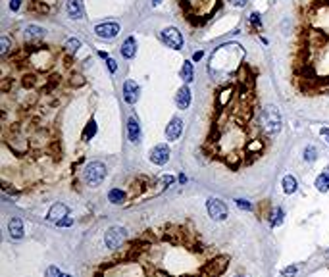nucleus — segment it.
Masks as SVG:
<instances>
[{"mask_svg":"<svg viewBox=\"0 0 329 277\" xmlns=\"http://www.w3.org/2000/svg\"><path fill=\"white\" fill-rule=\"evenodd\" d=\"M177 6L191 25L202 27L218 14L221 0H177Z\"/></svg>","mask_w":329,"mask_h":277,"instance_id":"39448f33","label":"nucleus"},{"mask_svg":"<svg viewBox=\"0 0 329 277\" xmlns=\"http://www.w3.org/2000/svg\"><path fill=\"white\" fill-rule=\"evenodd\" d=\"M304 160H306V162H314V160H316V148H314V147H308V148L304 150Z\"/></svg>","mask_w":329,"mask_h":277,"instance_id":"cd10ccee","label":"nucleus"},{"mask_svg":"<svg viewBox=\"0 0 329 277\" xmlns=\"http://www.w3.org/2000/svg\"><path fill=\"white\" fill-rule=\"evenodd\" d=\"M79 47H81V41H77V39H69V41L66 43V49H67L69 52H75V50H79Z\"/></svg>","mask_w":329,"mask_h":277,"instance_id":"bb28decb","label":"nucleus"},{"mask_svg":"<svg viewBox=\"0 0 329 277\" xmlns=\"http://www.w3.org/2000/svg\"><path fill=\"white\" fill-rule=\"evenodd\" d=\"M127 133H129V141H131V143H139V139H141V127H139V123H137L135 117H129V121H127Z\"/></svg>","mask_w":329,"mask_h":277,"instance_id":"a211bd4d","label":"nucleus"},{"mask_svg":"<svg viewBox=\"0 0 329 277\" xmlns=\"http://www.w3.org/2000/svg\"><path fill=\"white\" fill-rule=\"evenodd\" d=\"M25 35H27V43H37L45 37V29L39 27V25H29L25 29Z\"/></svg>","mask_w":329,"mask_h":277,"instance_id":"f3484780","label":"nucleus"},{"mask_svg":"<svg viewBox=\"0 0 329 277\" xmlns=\"http://www.w3.org/2000/svg\"><path fill=\"white\" fill-rule=\"evenodd\" d=\"M160 2H162V0H152V4H154V6H158Z\"/></svg>","mask_w":329,"mask_h":277,"instance_id":"ea45409f","label":"nucleus"},{"mask_svg":"<svg viewBox=\"0 0 329 277\" xmlns=\"http://www.w3.org/2000/svg\"><path fill=\"white\" fill-rule=\"evenodd\" d=\"M229 256L189 222L152 225L106 258L93 277H223Z\"/></svg>","mask_w":329,"mask_h":277,"instance_id":"7ed1b4c3","label":"nucleus"},{"mask_svg":"<svg viewBox=\"0 0 329 277\" xmlns=\"http://www.w3.org/2000/svg\"><path fill=\"white\" fill-rule=\"evenodd\" d=\"M237 206H239V208H243V210H248V208H250V204H248V202H245V200H241V198L237 200Z\"/></svg>","mask_w":329,"mask_h":277,"instance_id":"f704fd0d","label":"nucleus"},{"mask_svg":"<svg viewBox=\"0 0 329 277\" xmlns=\"http://www.w3.org/2000/svg\"><path fill=\"white\" fill-rule=\"evenodd\" d=\"M233 6H237V8H243L245 4H247V0H229Z\"/></svg>","mask_w":329,"mask_h":277,"instance_id":"c9c22d12","label":"nucleus"},{"mask_svg":"<svg viewBox=\"0 0 329 277\" xmlns=\"http://www.w3.org/2000/svg\"><path fill=\"white\" fill-rule=\"evenodd\" d=\"M108 65H110V71L114 73V71H115V62H114L112 58H108Z\"/></svg>","mask_w":329,"mask_h":277,"instance_id":"58836bf2","label":"nucleus"},{"mask_svg":"<svg viewBox=\"0 0 329 277\" xmlns=\"http://www.w3.org/2000/svg\"><path fill=\"white\" fill-rule=\"evenodd\" d=\"M181 131H183V121H181L179 117H173V119L167 123V127H165V137H167L169 141H177L179 135H181Z\"/></svg>","mask_w":329,"mask_h":277,"instance_id":"4468645a","label":"nucleus"},{"mask_svg":"<svg viewBox=\"0 0 329 277\" xmlns=\"http://www.w3.org/2000/svg\"><path fill=\"white\" fill-rule=\"evenodd\" d=\"M281 276H283V277H293V276H296V266H289V268H285V270L281 272Z\"/></svg>","mask_w":329,"mask_h":277,"instance_id":"c756f323","label":"nucleus"},{"mask_svg":"<svg viewBox=\"0 0 329 277\" xmlns=\"http://www.w3.org/2000/svg\"><path fill=\"white\" fill-rule=\"evenodd\" d=\"M237 277H243V276H237Z\"/></svg>","mask_w":329,"mask_h":277,"instance_id":"79ce46f5","label":"nucleus"},{"mask_svg":"<svg viewBox=\"0 0 329 277\" xmlns=\"http://www.w3.org/2000/svg\"><path fill=\"white\" fill-rule=\"evenodd\" d=\"M8 229H10V235H12V239H21V237H23V223H21V220H19V218H14V220H10Z\"/></svg>","mask_w":329,"mask_h":277,"instance_id":"aec40b11","label":"nucleus"},{"mask_svg":"<svg viewBox=\"0 0 329 277\" xmlns=\"http://www.w3.org/2000/svg\"><path fill=\"white\" fill-rule=\"evenodd\" d=\"M108 200L112 204H123L127 200V195L121 191V189H112L108 193Z\"/></svg>","mask_w":329,"mask_h":277,"instance_id":"5701e85b","label":"nucleus"},{"mask_svg":"<svg viewBox=\"0 0 329 277\" xmlns=\"http://www.w3.org/2000/svg\"><path fill=\"white\" fill-rule=\"evenodd\" d=\"M67 14H69L71 19H81L83 17L81 0H67Z\"/></svg>","mask_w":329,"mask_h":277,"instance_id":"6ab92c4d","label":"nucleus"},{"mask_svg":"<svg viewBox=\"0 0 329 277\" xmlns=\"http://www.w3.org/2000/svg\"><path fill=\"white\" fill-rule=\"evenodd\" d=\"M296 189H298L296 179H295L293 175H285V177H283V191H285L287 195H293V193H296Z\"/></svg>","mask_w":329,"mask_h":277,"instance_id":"4be33fe9","label":"nucleus"},{"mask_svg":"<svg viewBox=\"0 0 329 277\" xmlns=\"http://www.w3.org/2000/svg\"><path fill=\"white\" fill-rule=\"evenodd\" d=\"M283 222V210H281V208H279V210H277V212H275V218L274 220H272V225H279V223Z\"/></svg>","mask_w":329,"mask_h":277,"instance_id":"473e14b6","label":"nucleus"},{"mask_svg":"<svg viewBox=\"0 0 329 277\" xmlns=\"http://www.w3.org/2000/svg\"><path fill=\"white\" fill-rule=\"evenodd\" d=\"M243 58L229 67L212 56V65H218L225 77L219 79L214 91L208 131L202 141L204 158L231 171L256 164L268 152L272 141L262 125L256 69Z\"/></svg>","mask_w":329,"mask_h":277,"instance_id":"f03ea898","label":"nucleus"},{"mask_svg":"<svg viewBox=\"0 0 329 277\" xmlns=\"http://www.w3.org/2000/svg\"><path fill=\"white\" fill-rule=\"evenodd\" d=\"M85 85L67 49L43 41L25 43L2 62V145L25 167L21 191L47 183L64 160L62 115Z\"/></svg>","mask_w":329,"mask_h":277,"instance_id":"f257e3e1","label":"nucleus"},{"mask_svg":"<svg viewBox=\"0 0 329 277\" xmlns=\"http://www.w3.org/2000/svg\"><path fill=\"white\" fill-rule=\"evenodd\" d=\"M8 50H10V41H8V37H2V39H0V54L6 56Z\"/></svg>","mask_w":329,"mask_h":277,"instance_id":"c85d7f7f","label":"nucleus"},{"mask_svg":"<svg viewBox=\"0 0 329 277\" xmlns=\"http://www.w3.org/2000/svg\"><path fill=\"white\" fill-rule=\"evenodd\" d=\"M67 212H69V210H67V206H66V204H62V202H58V204H54V206L50 208V212H49V216H47V218H49V222L58 223L60 220H64V218L67 216Z\"/></svg>","mask_w":329,"mask_h":277,"instance_id":"2eb2a0df","label":"nucleus"},{"mask_svg":"<svg viewBox=\"0 0 329 277\" xmlns=\"http://www.w3.org/2000/svg\"><path fill=\"white\" fill-rule=\"evenodd\" d=\"M316 189H318L320 193H328L329 191V167L324 169V173L318 175V179H316Z\"/></svg>","mask_w":329,"mask_h":277,"instance_id":"412c9836","label":"nucleus"},{"mask_svg":"<svg viewBox=\"0 0 329 277\" xmlns=\"http://www.w3.org/2000/svg\"><path fill=\"white\" fill-rule=\"evenodd\" d=\"M58 225H60V227H67V225H71V220H69V218H64V220L58 222Z\"/></svg>","mask_w":329,"mask_h":277,"instance_id":"e433bc0d","label":"nucleus"},{"mask_svg":"<svg viewBox=\"0 0 329 277\" xmlns=\"http://www.w3.org/2000/svg\"><path fill=\"white\" fill-rule=\"evenodd\" d=\"M169 160V147L165 145H158L150 150V162L156 166H164L165 162Z\"/></svg>","mask_w":329,"mask_h":277,"instance_id":"9b49d317","label":"nucleus"},{"mask_svg":"<svg viewBox=\"0 0 329 277\" xmlns=\"http://www.w3.org/2000/svg\"><path fill=\"white\" fill-rule=\"evenodd\" d=\"M29 12H33V14H47L49 12V4H43L41 0H29Z\"/></svg>","mask_w":329,"mask_h":277,"instance_id":"393cba45","label":"nucleus"},{"mask_svg":"<svg viewBox=\"0 0 329 277\" xmlns=\"http://www.w3.org/2000/svg\"><path fill=\"white\" fill-rule=\"evenodd\" d=\"M62 277H71V276H67V274H64V276H62Z\"/></svg>","mask_w":329,"mask_h":277,"instance_id":"a19ab883","label":"nucleus"},{"mask_svg":"<svg viewBox=\"0 0 329 277\" xmlns=\"http://www.w3.org/2000/svg\"><path fill=\"white\" fill-rule=\"evenodd\" d=\"M135 50H137V47H135V39H133V37H129V39L123 43V47H121V54H123V58H133V56H135Z\"/></svg>","mask_w":329,"mask_h":277,"instance_id":"b1692460","label":"nucleus"},{"mask_svg":"<svg viewBox=\"0 0 329 277\" xmlns=\"http://www.w3.org/2000/svg\"><path fill=\"white\" fill-rule=\"evenodd\" d=\"M250 21H252V25H254L256 29H260V27H262V21H260V14H256V12H254V14L250 16Z\"/></svg>","mask_w":329,"mask_h":277,"instance_id":"2f4dec72","label":"nucleus"},{"mask_svg":"<svg viewBox=\"0 0 329 277\" xmlns=\"http://www.w3.org/2000/svg\"><path fill=\"white\" fill-rule=\"evenodd\" d=\"M162 41L169 49H175V50H179L183 47V35L175 27H165L162 31Z\"/></svg>","mask_w":329,"mask_h":277,"instance_id":"1a4fd4ad","label":"nucleus"},{"mask_svg":"<svg viewBox=\"0 0 329 277\" xmlns=\"http://www.w3.org/2000/svg\"><path fill=\"white\" fill-rule=\"evenodd\" d=\"M95 31H97V37H100V39H114V37H117V33H119V25L114 23V21H110V23L97 25Z\"/></svg>","mask_w":329,"mask_h":277,"instance_id":"f8f14e48","label":"nucleus"},{"mask_svg":"<svg viewBox=\"0 0 329 277\" xmlns=\"http://www.w3.org/2000/svg\"><path fill=\"white\" fill-rule=\"evenodd\" d=\"M83 177L91 187H99L106 177V166L102 162H93L83 169Z\"/></svg>","mask_w":329,"mask_h":277,"instance_id":"0eeeda50","label":"nucleus"},{"mask_svg":"<svg viewBox=\"0 0 329 277\" xmlns=\"http://www.w3.org/2000/svg\"><path fill=\"white\" fill-rule=\"evenodd\" d=\"M123 98L129 104H135L139 98V85L135 81H125L123 83Z\"/></svg>","mask_w":329,"mask_h":277,"instance_id":"ddd939ff","label":"nucleus"},{"mask_svg":"<svg viewBox=\"0 0 329 277\" xmlns=\"http://www.w3.org/2000/svg\"><path fill=\"white\" fill-rule=\"evenodd\" d=\"M206 208H208V214L212 216V220H216V222H223L227 218V206L218 198H210Z\"/></svg>","mask_w":329,"mask_h":277,"instance_id":"9d476101","label":"nucleus"},{"mask_svg":"<svg viewBox=\"0 0 329 277\" xmlns=\"http://www.w3.org/2000/svg\"><path fill=\"white\" fill-rule=\"evenodd\" d=\"M19 4H21V0H12V2H10V10L17 12V10H19Z\"/></svg>","mask_w":329,"mask_h":277,"instance_id":"72a5a7b5","label":"nucleus"},{"mask_svg":"<svg viewBox=\"0 0 329 277\" xmlns=\"http://www.w3.org/2000/svg\"><path fill=\"white\" fill-rule=\"evenodd\" d=\"M125 237H127V233H125L123 227H110L104 235V243H106L108 248H117V246H121Z\"/></svg>","mask_w":329,"mask_h":277,"instance_id":"6e6552de","label":"nucleus"},{"mask_svg":"<svg viewBox=\"0 0 329 277\" xmlns=\"http://www.w3.org/2000/svg\"><path fill=\"white\" fill-rule=\"evenodd\" d=\"M291 81L302 97H329V0H304L298 10Z\"/></svg>","mask_w":329,"mask_h":277,"instance_id":"20e7f679","label":"nucleus"},{"mask_svg":"<svg viewBox=\"0 0 329 277\" xmlns=\"http://www.w3.org/2000/svg\"><path fill=\"white\" fill-rule=\"evenodd\" d=\"M175 102L181 110H187L191 106V89L189 87H181L177 91V97H175Z\"/></svg>","mask_w":329,"mask_h":277,"instance_id":"dca6fc26","label":"nucleus"},{"mask_svg":"<svg viewBox=\"0 0 329 277\" xmlns=\"http://www.w3.org/2000/svg\"><path fill=\"white\" fill-rule=\"evenodd\" d=\"M320 133H322V137H324V139L329 143V129L328 127H322V131H320Z\"/></svg>","mask_w":329,"mask_h":277,"instance_id":"4c0bfd02","label":"nucleus"},{"mask_svg":"<svg viewBox=\"0 0 329 277\" xmlns=\"http://www.w3.org/2000/svg\"><path fill=\"white\" fill-rule=\"evenodd\" d=\"M262 125L266 129V133L270 137L277 135L283 127V117H281V112L277 110L275 106H266L262 110Z\"/></svg>","mask_w":329,"mask_h":277,"instance_id":"423d86ee","label":"nucleus"},{"mask_svg":"<svg viewBox=\"0 0 329 277\" xmlns=\"http://www.w3.org/2000/svg\"><path fill=\"white\" fill-rule=\"evenodd\" d=\"M181 79L185 83H191L193 81V64L191 62H185L183 67H181Z\"/></svg>","mask_w":329,"mask_h":277,"instance_id":"a878e982","label":"nucleus"},{"mask_svg":"<svg viewBox=\"0 0 329 277\" xmlns=\"http://www.w3.org/2000/svg\"><path fill=\"white\" fill-rule=\"evenodd\" d=\"M62 276H64V274H62L56 266H50V268L47 270V277H62Z\"/></svg>","mask_w":329,"mask_h":277,"instance_id":"7c9ffc66","label":"nucleus"}]
</instances>
